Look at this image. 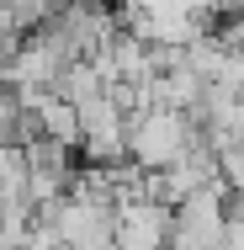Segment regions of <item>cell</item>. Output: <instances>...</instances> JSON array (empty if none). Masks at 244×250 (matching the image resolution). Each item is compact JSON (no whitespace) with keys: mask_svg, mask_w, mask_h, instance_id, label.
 Listing matches in <instances>:
<instances>
[{"mask_svg":"<svg viewBox=\"0 0 244 250\" xmlns=\"http://www.w3.org/2000/svg\"><path fill=\"white\" fill-rule=\"evenodd\" d=\"M202 139V123L181 106H149V112H133L128 117V154L159 170V165H175L181 154Z\"/></svg>","mask_w":244,"mask_h":250,"instance_id":"6da1fadb","label":"cell"},{"mask_svg":"<svg viewBox=\"0 0 244 250\" xmlns=\"http://www.w3.org/2000/svg\"><path fill=\"white\" fill-rule=\"evenodd\" d=\"M239 101H244V85H239Z\"/></svg>","mask_w":244,"mask_h":250,"instance_id":"7a4b0ae2","label":"cell"}]
</instances>
